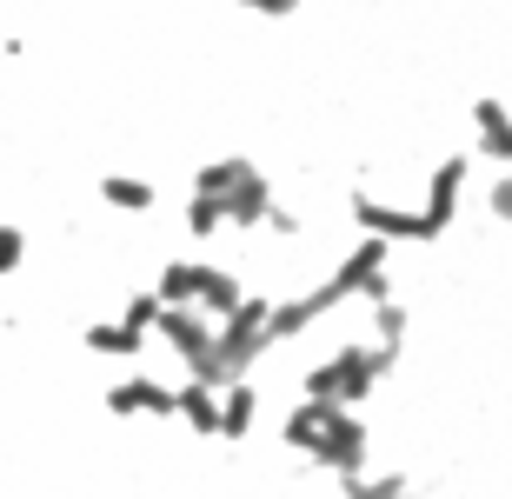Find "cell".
Listing matches in <instances>:
<instances>
[{
	"instance_id": "1",
	"label": "cell",
	"mask_w": 512,
	"mask_h": 499,
	"mask_svg": "<svg viewBox=\"0 0 512 499\" xmlns=\"http://www.w3.org/2000/svg\"><path fill=\"white\" fill-rule=\"evenodd\" d=\"M393 373H399V353L366 346V340H346V346H333L326 360H313L300 373V400H320V406L353 413V406H366L386 380H393Z\"/></svg>"
},
{
	"instance_id": "2",
	"label": "cell",
	"mask_w": 512,
	"mask_h": 499,
	"mask_svg": "<svg viewBox=\"0 0 512 499\" xmlns=\"http://www.w3.org/2000/svg\"><path fill=\"white\" fill-rule=\"evenodd\" d=\"M187 193L213 200L220 220H227V233H260V220L273 213V180H266L247 154H220V160H207V167H193Z\"/></svg>"
},
{
	"instance_id": "3",
	"label": "cell",
	"mask_w": 512,
	"mask_h": 499,
	"mask_svg": "<svg viewBox=\"0 0 512 499\" xmlns=\"http://www.w3.org/2000/svg\"><path fill=\"white\" fill-rule=\"evenodd\" d=\"M326 293H333V300H360V307H380V300H399L393 293V247H386V240H353V247L340 253V260H333V273H326L320 280Z\"/></svg>"
},
{
	"instance_id": "4",
	"label": "cell",
	"mask_w": 512,
	"mask_h": 499,
	"mask_svg": "<svg viewBox=\"0 0 512 499\" xmlns=\"http://www.w3.org/2000/svg\"><path fill=\"white\" fill-rule=\"evenodd\" d=\"M466 180H473V154L459 147V154H446L433 173H426V200H419V227H426V240H446V233L459 227V200H466Z\"/></svg>"
},
{
	"instance_id": "5",
	"label": "cell",
	"mask_w": 512,
	"mask_h": 499,
	"mask_svg": "<svg viewBox=\"0 0 512 499\" xmlns=\"http://www.w3.org/2000/svg\"><path fill=\"white\" fill-rule=\"evenodd\" d=\"M326 313H340V300H333L326 287H313V293H273V300H266V346L306 340Z\"/></svg>"
},
{
	"instance_id": "6",
	"label": "cell",
	"mask_w": 512,
	"mask_h": 499,
	"mask_svg": "<svg viewBox=\"0 0 512 499\" xmlns=\"http://www.w3.org/2000/svg\"><path fill=\"white\" fill-rule=\"evenodd\" d=\"M100 400H107L114 420H173V386L153 380V373H120Z\"/></svg>"
},
{
	"instance_id": "7",
	"label": "cell",
	"mask_w": 512,
	"mask_h": 499,
	"mask_svg": "<svg viewBox=\"0 0 512 499\" xmlns=\"http://www.w3.org/2000/svg\"><path fill=\"white\" fill-rule=\"evenodd\" d=\"M240 300H247V280L233 267H213V260L193 267V313H200L207 327H220L227 313H240Z\"/></svg>"
},
{
	"instance_id": "8",
	"label": "cell",
	"mask_w": 512,
	"mask_h": 499,
	"mask_svg": "<svg viewBox=\"0 0 512 499\" xmlns=\"http://www.w3.org/2000/svg\"><path fill=\"white\" fill-rule=\"evenodd\" d=\"M333 420H340V406H320V400H293L286 406V420H280V446L286 453H320V440L333 433Z\"/></svg>"
},
{
	"instance_id": "9",
	"label": "cell",
	"mask_w": 512,
	"mask_h": 499,
	"mask_svg": "<svg viewBox=\"0 0 512 499\" xmlns=\"http://www.w3.org/2000/svg\"><path fill=\"white\" fill-rule=\"evenodd\" d=\"M473 134H479V154L493 160V173H506V160H512V114H506L499 94L473 100Z\"/></svg>"
},
{
	"instance_id": "10",
	"label": "cell",
	"mask_w": 512,
	"mask_h": 499,
	"mask_svg": "<svg viewBox=\"0 0 512 499\" xmlns=\"http://www.w3.org/2000/svg\"><path fill=\"white\" fill-rule=\"evenodd\" d=\"M173 420L193 426L200 440H220V393L200 386V380H180V386H173Z\"/></svg>"
},
{
	"instance_id": "11",
	"label": "cell",
	"mask_w": 512,
	"mask_h": 499,
	"mask_svg": "<svg viewBox=\"0 0 512 499\" xmlns=\"http://www.w3.org/2000/svg\"><path fill=\"white\" fill-rule=\"evenodd\" d=\"M253 420H260V386L253 380H227L220 386V440L240 446L253 433Z\"/></svg>"
},
{
	"instance_id": "12",
	"label": "cell",
	"mask_w": 512,
	"mask_h": 499,
	"mask_svg": "<svg viewBox=\"0 0 512 499\" xmlns=\"http://www.w3.org/2000/svg\"><path fill=\"white\" fill-rule=\"evenodd\" d=\"M94 193H100V207H114V213H153L160 207V193H153L147 173H107Z\"/></svg>"
},
{
	"instance_id": "13",
	"label": "cell",
	"mask_w": 512,
	"mask_h": 499,
	"mask_svg": "<svg viewBox=\"0 0 512 499\" xmlns=\"http://www.w3.org/2000/svg\"><path fill=\"white\" fill-rule=\"evenodd\" d=\"M80 346H87V353H94V360H140V333H127L120 327V320H87V327H80Z\"/></svg>"
},
{
	"instance_id": "14",
	"label": "cell",
	"mask_w": 512,
	"mask_h": 499,
	"mask_svg": "<svg viewBox=\"0 0 512 499\" xmlns=\"http://www.w3.org/2000/svg\"><path fill=\"white\" fill-rule=\"evenodd\" d=\"M193 267H200V260H187V253H180V260H167V267L153 273V300H160V307H193Z\"/></svg>"
},
{
	"instance_id": "15",
	"label": "cell",
	"mask_w": 512,
	"mask_h": 499,
	"mask_svg": "<svg viewBox=\"0 0 512 499\" xmlns=\"http://www.w3.org/2000/svg\"><path fill=\"white\" fill-rule=\"evenodd\" d=\"M340 499H413V480L406 473H353V480H340Z\"/></svg>"
},
{
	"instance_id": "16",
	"label": "cell",
	"mask_w": 512,
	"mask_h": 499,
	"mask_svg": "<svg viewBox=\"0 0 512 499\" xmlns=\"http://www.w3.org/2000/svg\"><path fill=\"white\" fill-rule=\"evenodd\" d=\"M373 313V340L366 346H386V353H399L406 346V333H413V313H406V300H380V307H366Z\"/></svg>"
},
{
	"instance_id": "17",
	"label": "cell",
	"mask_w": 512,
	"mask_h": 499,
	"mask_svg": "<svg viewBox=\"0 0 512 499\" xmlns=\"http://www.w3.org/2000/svg\"><path fill=\"white\" fill-rule=\"evenodd\" d=\"M114 320H120L127 333H140V340H147L153 320H160V300H153L147 287H133V293H120V313H114Z\"/></svg>"
},
{
	"instance_id": "18",
	"label": "cell",
	"mask_w": 512,
	"mask_h": 499,
	"mask_svg": "<svg viewBox=\"0 0 512 499\" xmlns=\"http://www.w3.org/2000/svg\"><path fill=\"white\" fill-rule=\"evenodd\" d=\"M180 227H187L193 240H220V233H227V220H220V207H213V200L187 193V207H180Z\"/></svg>"
},
{
	"instance_id": "19",
	"label": "cell",
	"mask_w": 512,
	"mask_h": 499,
	"mask_svg": "<svg viewBox=\"0 0 512 499\" xmlns=\"http://www.w3.org/2000/svg\"><path fill=\"white\" fill-rule=\"evenodd\" d=\"M27 253H34L27 227H14V220H0V280H14V273L27 267Z\"/></svg>"
},
{
	"instance_id": "20",
	"label": "cell",
	"mask_w": 512,
	"mask_h": 499,
	"mask_svg": "<svg viewBox=\"0 0 512 499\" xmlns=\"http://www.w3.org/2000/svg\"><path fill=\"white\" fill-rule=\"evenodd\" d=\"M486 213H493V220H512V173H493V180H486Z\"/></svg>"
}]
</instances>
